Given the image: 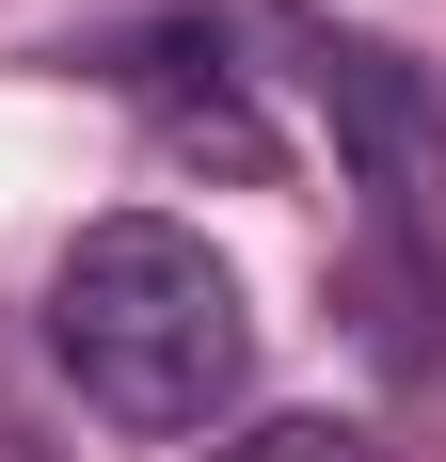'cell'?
Instances as JSON below:
<instances>
[{"mask_svg":"<svg viewBox=\"0 0 446 462\" xmlns=\"http://www.w3.org/2000/svg\"><path fill=\"white\" fill-rule=\"evenodd\" d=\"M48 351H64V383H80L112 430L176 447V430L239 415V383H256V303H239V272H223L191 224L128 208V224H96L80 255L48 272Z\"/></svg>","mask_w":446,"mask_h":462,"instance_id":"6da1fadb","label":"cell"},{"mask_svg":"<svg viewBox=\"0 0 446 462\" xmlns=\"http://www.w3.org/2000/svg\"><path fill=\"white\" fill-rule=\"evenodd\" d=\"M112 80L144 96V128L176 143V160H208V176H239V191H271V176H287V143H271V112L239 96V64H223V48L144 32V48H112Z\"/></svg>","mask_w":446,"mask_h":462,"instance_id":"3957f363","label":"cell"},{"mask_svg":"<svg viewBox=\"0 0 446 462\" xmlns=\"http://www.w3.org/2000/svg\"><path fill=\"white\" fill-rule=\"evenodd\" d=\"M239 16L303 64L335 160L367 176L383 255H414V239H431V191H446V96H431V64H414V48H383V32H335V16H287V0H239Z\"/></svg>","mask_w":446,"mask_h":462,"instance_id":"7a4b0ae2","label":"cell"},{"mask_svg":"<svg viewBox=\"0 0 446 462\" xmlns=\"http://www.w3.org/2000/svg\"><path fill=\"white\" fill-rule=\"evenodd\" d=\"M223 462H383L367 430H335V415H271L256 447H223Z\"/></svg>","mask_w":446,"mask_h":462,"instance_id":"277c9868","label":"cell"}]
</instances>
